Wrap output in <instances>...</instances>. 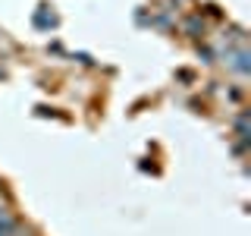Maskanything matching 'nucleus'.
Instances as JSON below:
<instances>
[{"label": "nucleus", "mask_w": 251, "mask_h": 236, "mask_svg": "<svg viewBox=\"0 0 251 236\" xmlns=\"http://www.w3.org/2000/svg\"><path fill=\"white\" fill-rule=\"evenodd\" d=\"M235 129H239V136H242V142H248V117L242 114L239 120H235Z\"/></svg>", "instance_id": "2"}, {"label": "nucleus", "mask_w": 251, "mask_h": 236, "mask_svg": "<svg viewBox=\"0 0 251 236\" xmlns=\"http://www.w3.org/2000/svg\"><path fill=\"white\" fill-rule=\"evenodd\" d=\"M232 66L239 69V73H248V54L245 51H235L232 54Z\"/></svg>", "instance_id": "1"}]
</instances>
